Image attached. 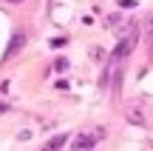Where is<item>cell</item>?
<instances>
[{"label": "cell", "mask_w": 153, "mask_h": 151, "mask_svg": "<svg viewBox=\"0 0 153 151\" xmlns=\"http://www.w3.org/2000/svg\"><path fill=\"white\" fill-rule=\"evenodd\" d=\"M136 40H139V34H136V29H133L128 37H122V43L114 49V54H111V66H116V63H122L128 54L133 51V46H136Z\"/></svg>", "instance_id": "cell-1"}, {"label": "cell", "mask_w": 153, "mask_h": 151, "mask_svg": "<svg viewBox=\"0 0 153 151\" xmlns=\"http://www.w3.org/2000/svg\"><path fill=\"white\" fill-rule=\"evenodd\" d=\"M102 137H105L102 128H97V131H85V134L74 137V151H91V146H94L97 140H102Z\"/></svg>", "instance_id": "cell-2"}, {"label": "cell", "mask_w": 153, "mask_h": 151, "mask_svg": "<svg viewBox=\"0 0 153 151\" xmlns=\"http://www.w3.org/2000/svg\"><path fill=\"white\" fill-rule=\"evenodd\" d=\"M26 46V32H14V37H11V43H9V49L3 51V60H11V57L17 54V51Z\"/></svg>", "instance_id": "cell-3"}, {"label": "cell", "mask_w": 153, "mask_h": 151, "mask_svg": "<svg viewBox=\"0 0 153 151\" xmlns=\"http://www.w3.org/2000/svg\"><path fill=\"white\" fill-rule=\"evenodd\" d=\"M125 117L131 120L133 125H142V123H145V111H142V106H139V103H128V108H125Z\"/></svg>", "instance_id": "cell-4"}, {"label": "cell", "mask_w": 153, "mask_h": 151, "mask_svg": "<svg viewBox=\"0 0 153 151\" xmlns=\"http://www.w3.org/2000/svg\"><path fill=\"white\" fill-rule=\"evenodd\" d=\"M62 146H65V134H57L54 140H48V146H45L43 151H60Z\"/></svg>", "instance_id": "cell-5"}, {"label": "cell", "mask_w": 153, "mask_h": 151, "mask_svg": "<svg viewBox=\"0 0 153 151\" xmlns=\"http://www.w3.org/2000/svg\"><path fill=\"white\" fill-rule=\"evenodd\" d=\"M54 68H57V71H65V68H68V60H65V57H57V60H54Z\"/></svg>", "instance_id": "cell-6"}, {"label": "cell", "mask_w": 153, "mask_h": 151, "mask_svg": "<svg viewBox=\"0 0 153 151\" xmlns=\"http://www.w3.org/2000/svg\"><path fill=\"white\" fill-rule=\"evenodd\" d=\"M9 111V106H6V103H0V114H6Z\"/></svg>", "instance_id": "cell-7"}, {"label": "cell", "mask_w": 153, "mask_h": 151, "mask_svg": "<svg viewBox=\"0 0 153 151\" xmlns=\"http://www.w3.org/2000/svg\"><path fill=\"white\" fill-rule=\"evenodd\" d=\"M6 3H14V6H17V3H23V0H6Z\"/></svg>", "instance_id": "cell-8"}]
</instances>
